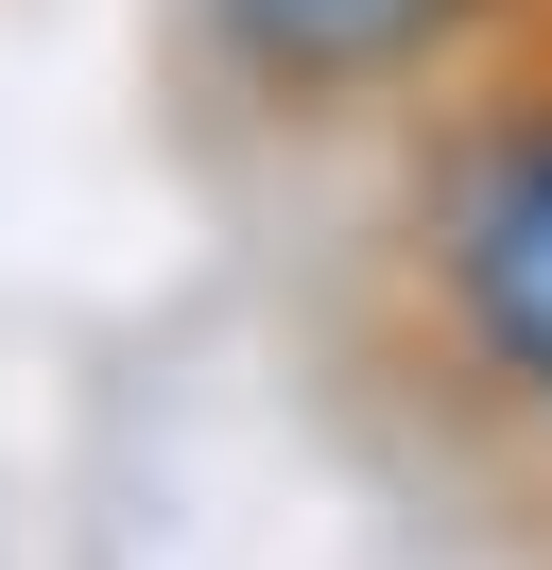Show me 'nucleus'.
<instances>
[{
    "mask_svg": "<svg viewBox=\"0 0 552 570\" xmlns=\"http://www.w3.org/2000/svg\"><path fill=\"white\" fill-rule=\"evenodd\" d=\"M310 346L414 484L552 501V0L363 156Z\"/></svg>",
    "mask_w": 552,
    "mask_h": 570,
    "instance_id": "nucleus-1",
    "label": "nucleus"
},
{
    "mask_svg": "<svg viewBox=\"0 0 552 570\" xmlns=\"http://www.w3.org/2000/svg\"><path fill=\"white\" fill-rule=\"evenodd\" d=\"M535 0H172V105L225 156H379Z\"/></svg>",
    "mask_w": 552,
    "mask_h": 570,
    "instance_id": "nucleus-2",
    "label": "nucleus"
}]
</instances>
